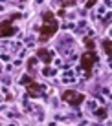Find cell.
<instances>
[{"label": "cell", "instance_id": "10", "mask_svg": "<svg viewBox=\"0 0 112 126\" xmlns=\"http://www.w3.org/2000/svg\"><path fill=\"white\" fill-rule=\"evenodd\" d=\"M75 2L74 0H70V2H61V7H74Z\"/></svg>", "mask_w": 112, "mask_h": 126}, {"label": "cell", "instance_id": "6", "mask_svg": "<svg viewBox=\"0 0 112 126\" xmlns=\"http://www.w3.org/2000/svg\"><path fill=\"white\" fill-rule=\"evenodd\" d=\"M37 57L41 59L42 62H46V64H51V60H53L51 51H48L46 47H39V49H37Z\"/></svg>", "mask_w": 112, "mask_h": 126}, {"label": "cell", "instance_id": "5", "mask_svg": "<svg viewBox=\"0 0 112 126\" xmlns=\"http://www.w3.org/2000/svg\"><path fill=\"white\" fill-rule=\"evenodd\" d=\"M85 95L83 93H79V92H75V90H64L63 95H61V101L63 102H66V104H70V106H81V104L85 102Z\"/></svg>", "mask_w": 112, "mask_h": 126}, {"label": "cell", "instance_id": "1", "mask_svg": "<svg viewBox=\"0 0 112 126\" xmlns=\"http://www.w3.org/2000/svg\"><path fill=\"white\" fill-rule=\"evenodd\" d=\"M57 31H59V20L55 18L53 11L46 9L42 13V24L39 26V42H41V44H46Z\"/></svg>", "mask_w": 112, "mask_h": 126}, {"label": "cell", "instance_id": "3", "mask_svg": "<svg viewBox=\"0 0 112 126\" xmlns=\"http://www.w3.org/2000/svg\"><path fill=\"white\" fill-rule=\"evenodd\" d=\"M20 84L26 86V90H28V95H29V97H33V99L41 97L42 92H44V86L39 84V82H35L29 75H24L22 79H20Z\"/></svg>", "mask_w": 112, "mask_h": 126}, {"label": "cell", "instance_id": "2", "mask_svg": "<svg viewBox=\"0 0 112 126\" xmlns=\"http://www.w3.org/2000/svg\"><path fill=\"white\" fill-rule=\"evenodd\" d=\"M20 18V13H13L9 18L2 20L0 22V38H6V37H13V35L17 33V28H15V20Z\"/></svg>", "mask_w": 112, "mask_h": 126}, {"label": "cell", "instance_id": "8", "mask_svg": "<svg viewBox=\"0 0 112 126\" xmlns=\"http://www.w3.org/2000/svg\"><path fill=\"white\" fill-rule=\"evenodd\" d=\"M85 46H87L88 51H94V47H96V42H94V38L87 37V38H85Z\"/></svg>", "mask_w": 112, "mask_h": 126}, {"label": "cell", "instance_id": "9", "mask_svg": "<svg viewBox=\"0 0 112 126\" xmlns=\"http://www.w3.org/2000/svg\"><path fill=\"white\" fill-rule=\"evenodd\" d=\"M96 115L99 117V119H103V117H107V108H99V110L96 111Z\"/></svg>", "mask_w": 112, "mask_h": 126}, {"label": "cell", "instance_id": "11", "mask_svg": "<svg viewBox=\"0 0 112 126\" xmlns=\"http://www.w3.org/2000/svg\"><path fill=\"white\" fill-rule=\"evenodd\" d=\"M94 6H96V0H90V2H87V7H88V9H90V7H94Z\"/></svg>", "mask_w": 112, "mask_h": 126}, {"label": "cell", "instance_id": "7", "mask_svg": "<svg viewBox=\"0 0 112 126\" xmlns=\"http://www.w3.org/2000/svg\"><path fill=\"white\" fill-rule=\"evenodd\" d=\"M103 49H105L107 55H110V51H112V40L110 38H105V40H103Z\"/></svg>", "mask_w": 112, "mask_h": 126}, {"label": "cell", "instance_id": "4", "mask_svg": "<svg viewBox=\"0 0 112 126\" xmlns=\"http://www.w3.org/2000/svg\"><path fill=\"white\" fill-rule=\"evenodd\" d=\"M96 62H97V53H96V51H87V53L81 55V69L85 71L87 77L92 75Z\"/></svg>", "mask_w": 112, "mask_h": 126}]
</instances>
